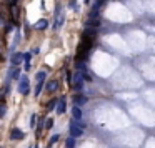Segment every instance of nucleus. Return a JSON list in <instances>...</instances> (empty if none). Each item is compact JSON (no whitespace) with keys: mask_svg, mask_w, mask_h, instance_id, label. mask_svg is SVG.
Instances as JSON below:
<instances>
[{"mask_svg":"<svg viewBox=\"0 0 155 148\" xmlns=\"http://www.w3.org/2000/svg\"><path fill=\"white\" fill-rule=\"evenodd\" d=\"M18 92H20V95H28V92H30V82H28L27 75H22L20 82H18Z\"/></svg>","mask_w":155,"mask_h":148,"instance_id":"f257e3e1","label":"nucleus"},{"mask_svg":"<svg viewBox=\"0 0 155 148\" xmlns=\"http://www.w3.org/2000/svg\"><path fill=\"white\" fill-rule=\"evenodd\" d=\"M82 133H83V130L78 127L77 123H75V122H70V137L78 138V137H82Z\"/></svg>","mask_w":155,"mask_h":148,"instance_id":"f03ea898","label":"nucleus"},{"mask_svg":"<svg viewBox=\"0 0 155 148\" xmlns=\"http://www.w3.org/2000/svg\"><path fill=\"white\" fill-rule=\"evenodd\" d=\"M63 18H65V17H63V12H62V8H60V7H57V10H55V28H60V27L63 25Z\"/></svg>","mask_w":155,"mask_h":148,"instance_id":"7ed1b4c3","label":"nucleus"},{"mask_svg":"<svg viewBox=\"0 0 155 148\" xmlns=\"http://www.w3.org/2000/svg\"><path fill=\"white\" fill-rule=\"evenodd\" d=\"M43 85H45L47 92H50V93H53V92H57L58 90V82L57 80H48V82L43 83Z\"/></svg>","mask_w":155,"mask_h":148,"instance_id":"20e7f679","label":"nucleus"},{"mask_svg":"<svg viewBox=\"0 0 155 148\" xmlns=\"http://www.w3.org/2000/svg\"><path fill=\"white\" fill-rule=\"evenodd\" d=\"M22 60H23V53H22V52H18V53H12L10 62L14 63V67H18L22 63Z\"/></svg>","mask_w":155,"mask_h":148,"instance_id":"39448f33","label":"nucleus"},{"mask_svg":"<svg viewBox=\"0 0 155 148\" xmlns=\"http://www.w3.org/2000/svg\"><path fill=\"white\" fill-rule=\"evenodd\" d=\"M23 137H25V133L22 132L20 128H14V130L10 132V138L12 140H22Z\"/></svg>","mask_w":155,"mask_h":148,"instance_id":"423d86ee","label":"nucleus"},{"mask_svg":"<svg viewBox=\"0 0 155 148\" xmlns=\"http://www.w3.org/2000/svg\"><path fill=\"white\" fill-rule=\"evenodd\" d=\"M55 107H57V112L60 113V115H62V113H65V110H67V102H65V98H60V100H57V105H55Z\"/></svg>","mask_w":155,"mask_h":148,"instance_id":"0eeeda50","label":"nucleus"},{"mask_svg":"<svg viewBox=\"0 0 155 148\" xmlns=\"http://www.w3.org/2000/svg\"><path fill=\"white\" fill-rule=\"evenodd\" d=\"M85 103H87V97H83V95H73V105L82 107Z\"/></svg>","mask_w":155,"mask_h":148,"instance_id":"6e6552de","label":"nucleus"},{"mask_svg":"<svg viewBox=\"0 0 155 148\" xmlns=\"http://www.w3.org/2000/svg\"><path fill=\"white\" fill-rule=\"evenodd\" d=\"M7 77L9 78H18L20 77V70H18L17 67H12L10 70L7 72Z\"/></svg>","mask_w":155,"mask_h":148,"instance_id":"1a4fd4ad","label":"nucleus"},{"mask_svg":"<svg viewBox=\"0 0 155 148\" xmlns=\"http://www.w3.org/2000/svg\"><path fill=\"white\" fill-rule=\"evenodd\" d=\"M47 27H48V20H45V18H40V20L35 23V28H37V30H45Z\"/></svg>","mask_w":155,"mask_h":148,"instance_id":"9d476101","label":"nucleus"},{"mask_svg":"<svg viewBox=\"0 0 155 148\" xmlns=\"http://www.w3.org/2000/svg\"><path fill=\"white\" fill-rule=\"evenodd\" d=\"M72 115H73V118H75V122H78V120L82 118V110H80V107H77V105H73Z\"/></svg>","mask_w":155,"mask_h":148,"instance_id":"9b49d317","label":"nucleus"},{"mask_svg":"<svg viewBox=\"0 0 155 148\" xmlns=\"http://www.w3.org/2000/svg\"><path fill=\"white\" fill-rule=\"evenodd\" d=\"M45 77H47V73H45L43 70L37 72V75H35V80H37V83H45Z\"/></svg>","mask_w":155,"mask_h":148,"instance_id":"f8f14e48","label":"nucleus"},{"mask_svg":"<svg viewBox=\"0 0 155 148\" xmlns=\"http://www.w3.org/2000/svg\"><path fill=\"white\" fill-rule=\"evenodd\" d=\"M87 25L92 27V28H97V27L100 25V20H97V18H88V20H87Z\"/></svg>","mask_w":155,"mask_h":148,"instance_id":"ddd939ff","label":"nucleus"},{"mask_svg":"<svg viewBox=\"0 0 155 148\" xmlns=\"http://www.w3.org/2000/svg\"><path fill=\"white\" fill-rule=\"evenodd\" d=\"M65 143H67V148H75V143H77V142H75V138H73V137H70Z\"/></svg>","mask_w":155,"mask_h":148,"instance_id":"4468645a","label":"nucleus"},{"mask_svg":"<svg viewBox=\"0 0 155 148\" xmlns=\"http://www.w3.org/2000/svg\"><path fill=\"white\" fill-rule=\"evenodd\" d=\"M12 17H14V20H18V8H17V5H12Z\"/></svg>","mask_w":155,"mask_h":148,"instance_id":"2eb2a0df","label":"nucleus"},{"mask_svg":"<svg viewBox=\"0 0 155 148\" xmlns=\"http://www.w3.org/2000/svg\"><path fill=\"white\" fill-rule=\"evenodd\" d=\"M55 105H57V100H50V102L47 103V110H48V112H52V110L55 108Z\"/></svg>","mask_w":155,"mask_h":148,"instance_id":"dca6fc26","label":"nucleus"},{"mask_svg":"<svg viewBox=\"0 0 155 148\" xmlns=\"http://www.w3.org/2000/svg\"><path fill=\"white\" fill-rule=\"evenodd\" d=\"M42 88H43V83H37V87H35V97H38V95H40Z\"/></svg>","mask_w":155,"mask_h":148,"instance_id":"f3484780","label":"nucleus"},{"mask_svg":"<svg viewBox=\"0 0 155 148\" xmlns=\"http://www.w3.org/2000/svg\"><path fill=\"white\" fill-rule=\"evenodd\" d=\"M52 127H53V118H48V120H45V128H47V130H50Z\"/></svg>","mask_w":155,"mask_h":148,"instance_id":"a211bd4d","label":"nucleus"},{"mask_svg":"<svg viewBox=\"0 0 155 148\" xmlns=\"http://www.w3.org/2000/svg\"><path fill=\"white\" fill-rule=\"evenodd\" d=\"M75 67H77L78 72H85V65H83V62H77V63H75Z\"/></svg>","mask_w":155,"mask_h":148,"instance_id":"6ab92c4d","label":"nucleus"},{"mask_svg":"<svg viewBox=\"0 0 155 148\" xmlns=\"http://www.w3.org/2000/svg\"><path fill=\"white\" fill-rule=\"evenodd\" d=\"M37 118H38V115H32V118H30V127H32V128L35 127V122H37Z\"/></svg>","mask_w":155,"mask_h":148,"instance_id":"aec40b11","label":"nucleus"},{"mask_svg":"<svg viewBox=\"0 0 155 148\" xmlns=\"http://www.w3.org/2000/svg\"><path fill=\"white\" fill-rule=\"evenodd\" d=\"M68 7H70V8H75V10H78V5H77V2H75V0H70Z\"/></svg>","mask_w":155,"mask_h":148,"instance_id":"412c9836","label":"nucleus"},{"mask_svg":"<svg viewBox=\"0 0 155 148\" xmlns=\"http://www.w3.org/2000/svg\"><path fill=\"white\" fill-rule=\"evenodd\" d=\"M30 58H32V53H23V60H25V63H30Z\"/></svg>","mask_w":155,"mask_h":148,"instance_id":"4be33fe9","label":"nucleus"},{"mask_svg":"<svg viewBox=\"0 0 155 148\" xmlns=\"http://www.w3.org/2000/svg\"><path fill=\"white\" fill-rule=\"evenodd\" d=\"M57 142H58V135H53L50 138V145H53V143H57Z\"/></svg>","mask_w":155,"mask_h":148,"instance_id":"5701e85b","label":"nucleus"},{"mask_svg":"<svg viewBox=\"0 0 155 148\" xmlns=\"http://www.w3.org/2000/svg\"><path fill=\"white\" fill-rule=\"evenodd\" d=\"M5 115V105H0V117Z\"/></svg>","mask_w":155,"mask_h":148,"instance_id":"b1692460","label":"nucleus"},{"mask_svg":"<svg viewBox=\"0 0 155 148\" xmlns=\"http://www.w3.org/2000/svg\"><path fill=\"white\" fill-rule=\"evenodd\" d=\"M38 52H40V48H32V55H38Z\"/></svg>","mask_w":155,"mask_h":148,"instance_id":"393cba45","label":"nucleus"},{"mask_svg":"<svg viewBox=\"0 0 155 148\" xmlns=\"http://www.w3.org/2000/svg\"><path fill=\"white\" fill-rule=\"evenodd\" d=\"M67 82H68V83H72V73H70V72L67 73Z\"/></svg>","mask_w":155,"mask_h":148,"instance_id":"a878e982","label":"nucleus"},{"mask_svg":"<svg viewBox=\"0 0 155 148\" xmlns=\"http://www.w3.org/2000/svg\"><path fill=\"white\" fill-rule=\"evenodd\" d=\"M7 2H9L10 5H17V2H18V0H7Z\"/></svg>","mask_w":155,"mask_h":148,"instance_id":"bb28decb","label":"nucleus"},{"mask_svg":"<svg viewBox=\"0 0 155 148\" xmlns=\"http://www.w3.org/2000/svg\"><path fill=\"white\" fill-rule=\"evenodd\" d=\"M42 125H43V122H42V118H40V122H38V132H42Z\"/></svg>","mask_w":155,"mask_h":148,"instance_id":"cd10ccee","label":"nucleus"},{"mask_svg":"<svg viewBox=\"0 0 155 148\" xmlns=\"http://www.w3.org/2000/svg\"><path fill=\"white\" fill-rule=\"evenodd\" d=\"M0 102L4 103V92H0Z\"/></svg>","mask_w":155,"mask_h":148,"instance_id":"c85d7f7f","label":"nucleus"},{"mask_svg":"<svg viewBox=\"0 0 155 148\" xmlns=\"http://www.w3.org/2000/svg\"><path fill=\"white\" fill-rule=\"evenodd\" d=\"M32 148H38V147H37V145H33V147H32Z\"/></svg>","mask_w":155,"mask_h":148,"instance_id":"c756f323","label":"nucleus"},{"mask_svg":"<svg viewBox=\"0 0 155 148\" xmlns=\"http://www.w3.org/2000/svg\"><path fill=\"white\" fill-rule=\"evenodd\" d=\"M88 2H90V0H85V4H88Z\"/></svg>","mask_w":155,"mask_h":148,"instance_id":"7c9ffc66","label":"nucleus"},{"mask_svg":"<svg viewBox=\"0 0 155 148\" xmlns=\"http://www.w3.org/2000/svg\"><path fill=\"white\" fill-rule=\"evenodd\" d=\"M0 62H2V55H0Z\"/></svg>","mask_w":155,"mask_h":148,"instance_id":"2f4dec72","label":"nucleus"},{"mask_svg":"<svg viewBox=\"0 0 155 148\" xmlns=\"http://www.w3.org/2000/svg\"><path fill=\"white\" fill-rule=\"evenodd\" d=\"M28 148H32V147H28Z\"/></svg>","mask_w":155,"mask_h":148,"instance_id":"473e14b6","label":"nucleus"},{"mask_svg":"<svg viewBox=\"0 0 155 148\" xmlns=\"http://www.w3.org/2000/svg\"><path fill=\"white\" fill-rule=\"evenodd\" d=\"M47 148H48V147H47Z\"/></svg>","mask_w":155,"mask_h":148,"instance_id":"72a5a7b5","label":"nucleus"}]
</instances>
